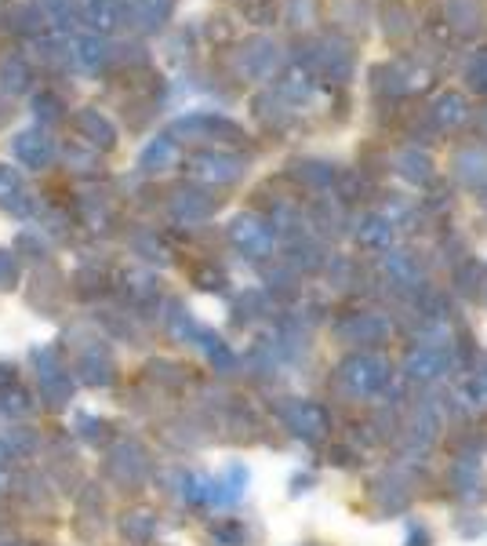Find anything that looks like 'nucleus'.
<instances>
[{
    "label": "nucleus",
    "mask_w": 487,
    "mask_h": 546,
    "mask_svg": "<svg viewBox=\"0 0 487 546\" xmlns=\"http://www.w3.org/2000/svg\"><path fill=\"white\" fill-rule=\"evenodd\" d=\"M338 379L346 383V390H353V394H360V397H368V394H378V390L389 383V364L382 361V357H375V354H353V357L342 361Z\"/></svg>",
    "instance_id": "1"
},
{
    "label": "nucleus",
    "mask_w": 487,
    "mask_h": 546,
    "mask_svg": "<svg viewBox=\"0 0 487 546\" xmlns=\"http://www.w3.org/2000/svg\"><path fill=\"white\" fill-rule=\"evenodd\" d=\"M73 132H77V139L84 142V146H91V150H113V146H117V128H113V121L99 106H80V110L73 113Z\"/></svg>",
    "instance_id": "2"
},
{
    "label": "nucleus",
    "mask_w": 487,
    "mask_h": 546,
    "mask_svg": "<svg viewBox=\"0 0 487 546\" xmlns=\"http://www.w3.org/2000/svg\"><path fill=\"white\" fill-rule=\"evenodd\" d=\"M175 135H186V139H215V142H237L240 128L226 117H215V113H189L182 121H175Z\"/></svg>",
    "instance_id": "3"
},
{
    "label": "nucleus",
    "mask_w": 487,
    "mask_h": 546,
    "mask_svg": "<svg viewBox=\"0 0 487 546\" xmlns=\"http://www.w3.org/2000/svg\"><path fill=\"white\" fill-rule=\"evenodd\" d=\"M77 19L88 26V33L106 37V33H117L128 22V11H124V0H80Z\"/></svg>",
    "instance_id": "4"
},
{
    "label": "nucleus",
    "mask_w": 487,
    "mask_h": 546,
    "mask_svg": "<svg viewBox=\"0 0 487 546\" xmlns=\"http://www.w3.org/2000/svg\"><path fill=\"white\" fill-rule=\"evenodd\" d=\"M284 419H288L291 430L299 437H306V441H320V437H328L331 430L328 408L317 405V401H291V405L284 408Z\"/></svg>",
    "instance_id": "5"
},
{
    "label": "nucleus",
    "mask_w": 487,
    "mask_h": 546,
    "mask_svg": "<svg viewBox=\"0 0 487 546\" xmlns=\"http://www.w3.org/2000/svg\"><path fill=\"white\" fill-rule=\"evenodd\" d=\"M11 150H15V161L40 172V168H48L55 161V139H51L44 128H22L11 142Z\"/></svg>",
    "instance_id": "6"
},
{
    "label": "nucleus",
    "mask_w": 487,
    "mask_h": 546,
    "mask_svg": "<svg viewBox=\"0 0 487 546\" xmlns=\"http://www.w3.org/2000/svg\"><path fill=\"white\" fill-rule=\"evenodd\" d=\"M277 62H280L277 44L266 41V37H255V41H248L244 48H240L237 70L244 73V77H251V81H266L269 73L277 70Z\"/></svg>",
    "instance_id": "7"
},
{
    "label": "nucleus",
    "mask_w": 487,
    "mask_h": 546,
    "mask_svg": "<svg viewBox=\"0 0 487 546\" xmlns=\"http://www.w3.org/2000/svg\"><path fill=\"white\" fill-rule=\"evenodd\" d=\"M110 51L113 48L106 44V37H99V33H80V37H73L70 62L80 73L95 77V73H102L110 66Z\"/></svg>",
    "instance_id": "8"
},
{
    "label": "nucleus",
    "mask_w": 487,
    "mask_h": 546,
    "mask_svg": "<svg viewBox=\"0 0 487 546\" xmlns=\"http://www.w3.org/2000/svg\"><path fill=\"white\" fill-rule=\"evenodd\" d=\"M229 237L244 255H269V248H273V230L255 215H237L229 223Z\"/></svg>",
    "instance_id": "9"
},
{
    "label": "nucleus",
    "mask_w": 487,
    "mask_h": 546,
    "mask_svg": "<svg viewBox=\"0 0 487 546\" xmlns=\"http://www.w3.org/2000/svg\"><path fill=\"white\" fill-rule=\"evenodd\" d=\"M335 335L342 343L368 346V343H382V339H386L389 324H386V317H378V314H349L346 321L335 324Z\"/></svg>",
    "instance_id": "10"
},
{
    "label": "nucleus",
    "mask_w": 487,
    "mask_h": 546,
    "mask_svg": "<svg viewBox=\"0 0 487 546\" xmlns=\"http://www.w3.org/2000/svg\"><path fill=\"white\" fill-rule=\"evenodd\" d=\"M193 175L204 182H215V186H226V182H237L244 175V161L229 157V153H197L193 157Z\"/></svg>",
    "instance_id": "11"
},
{
    "label": "nucleus",
    "mask_w": 487,
    "mask_h": 546,
    "mask_svg": "<svg viewBox=\"0 0 487 546\" xmlns=\"http://www.w3.org/2000/svg\"><path fill=\"white\" fill-rule=\"evenodd\" d=\"M171 8H175V0H128L124 4L128 22L142 33H157L171 19Z\"/></svg>",
    "instance_id": "12"
},
{
    "label": "nucleus",
    "mask_w": 487,
    "mask_h": 546,
    "mask_svg": "<svg viewBox=\"0 0 487 546\" xmlns=\"http://www.w3.org/2000/svg\"><path fill=\"white\" fill-rule=\"evenodd\" d=\"M448 485L458 499H480L484 492V477H480V463L473 455H458L455 463L448 466Z\"/></svg>",
    "instance_id": "13"
},
{
    "label": "nucleus",
    "mask_w": 487,
    "mask_h": 546,
    "mask_svg": "<svg viewBox=\"0 0 487 546\" xmlns=\"http://www.w3.org/2000/svg\"><path fill=\"white\" fill-rule=\"evenodd\" d=\"M70 48L73 41L66 37V30H44L30 41V55L48 66H70Z\"/></svg>",
    "instance_id": "14"
},
{
    "label": "nucleus",
    "mask_w": 487,
    "mask_h": 546,
    "mask_svg": "<svg viewBox=\"0 0 487 546\" xmlns=\"http://www.w3.org/2000/svg\"><path fill=\"white\" fill-rule=\"evenodd\" d=\"M448 368V350L444 346H415L408 354V361H404V372L411 375V379H437L440 372Z\"/></svg>",
    "instance_id": "15"
},
{
    "label": "nucleus",
    "mask_w": 487,
    "mask_h": 546,
    "mask_svg": "<svg viewBox=\"0 0 487 546\" xmlns=\"http://www.w3.org/2000/svg\"><path fill=\"white\" fill-rule=\"evenodd\" d=\"M175 161H179V146H175L171 135H157V139L146 142L139 153L142 172H164V168H175Z\"/></svg>",
    "instance_id": "16"
},
{
    "label": "nucleus",
    "mask_w": 487,
    "mask_h": 546,
    "mask_svg": "<svg viewBox=\"0 0 487 546\" xmlns=\"http://www.w3.org/2000/svg\"><path fill=\"white\" fill-rule=\"evenodd\" d=\"M33 84V66L26 55H8L0 59V88L8 95H26Z\"/></svg>",
    "instance_id": "17"
},
{
    "label": "nucleus",
    "mask_w": 487,
    "mask_h": 546,
    "mask_svg": "<svg viewBox=\"0 0 487 546\" xmlns=\"http://www.w3.org/2000/svg\"><path fill=\"white\" fill-rule=\"evenodd\" d=\"M0 204L15 215H26L33 212L30 197H26V186H22V175L8 164H0Z\"/></svg>",
    "instance_id": "18"
},
{
    "label": "nucleus",
    "mask_w": 487,
    "mask_h": 546,
    "mask_svg": "<svg viewBox=\"0 0 487 546\" xmlns=\"http://www.w3.org/2000/svg\"><path fill=\"white\" fill-rule=\"evenodd\" d=\"M455 172L466 186H487V150H466L455 157Z\"/></svg>",
    "instance_id": "19"
},
{
    "label": "nucleus",
    "mask_w": 487,
    "mask_h": 546,
    "mask_svg": "<svg viewBox=\"0 0 487 546\" xmlns=\"http://www.w3.org/2000/svg\"><path fill=\"white\" fill-rule=\"evenodd\" d=\"M33 8L40 11V19L48 22L51 30H66L77 19V0H33Z\"/></svg>",
    "instance_id": "20"
},
{
    "label": "nucleus",
    "mask_w": 487,
    "mask_h": 546,
    "mask_svg": "<svg viewBox=\"0 0 487 546\" xmlns=\"http://www.w3.org/2000/svg\"><path fill=\"white\" fill-rule=\"evenodd\" d=\"M8 30L33 41L37 33H44V19H40V11L33 8V4H19V8L8 11Z\"/></svg>",
    "instance_id": "21"
},
{
    "label": "nucleus",
    "mask_w": 487,
    "mask_h": 546,
    "mask_svg": "<svg viewBox=\"0 0 487 546\" xmlns=\"http://www.w3.org/2000/svg\"><path fill=\"white\" fill-rule=\"evenodd\" d=\"M371 496L378 499V506H386V510H404L408 499H411V492L400 485L397 477H382V481L371 485Z\"/></svg>",
    "instance_id": "22"
},
{
    "label": "nucleus",
    "mask_w": 487,
    "mask_h": 546,
    "mask_svg": "<svg viewBox=\"0 0 487 546\" xmlns=\"http://www.w3.org/2000/svg\"><path fill=\"white\" fill-rule=\"evenodd\" d=\"M171 208H175V215H179V219H186V223H197V219H204V215L211 212V201L204 197V193H179Z\"/></svg>",
    "instance_id": "23"
},
{
    "label": "nucleus",
    "mask_w": 487,
    "mask_h": 546,
    "mask_svg": "<svg viewBox=\"0 0 487 546\" xmlns=\"http://www.w3.org/2000/svg\"><path fill=\"white\" fill-rule=\"evenodd\" d=\"M448 19L458 30H477L480 26V4L477 0H448Z\"/></svg>",
    "instance_id": "24"
},
{
    "label": "nucleus",
    "mask_w": 487,
    "mask_h": 546,
    "mask_svg": "<svg viewBox=\"0 0 487 546\" xmlns=\"http://www.w3.org/2000/svg\"><path fill=\"white\" fill-rule=\"evenodd\" d=\"M397 164H400V175H408L411 182H426L429 172H433V161H429L426 153H415V150L400 153Z\"/></svg>",
    "instance_id": "25"
},
{
    "label": "nucleus",
    "mask_w": 487,
    "mask_h": 546,
    "mask_svg": "<svg viewBox=\"0 0 487 546\" xmlns=\"http://www.w3.org/2000/svg\"><path fill=\"white\" fill-rule=\"evenodd\" d=\"M30 106H33V113H37L40 124L62 121V99L55 95V91H37Z\"/></svg>",
    "instance_id": "26"
},
{
    "label": "nucleus",
    "mask_w": 487,
    "mask_h": 546,
    "mask_svg": "<svg viewBox=\"0 0 487 546\" xmlns=\"http://www.w3.org/2000/svg\"><path fill=\"white\" fill-rule=\"evenodd\" d=\"M437 117L444 124L466 121V106H462V99H458V95H444V99L437 102Z\"/></svg>",
    "instance_id": "27"
},
{
    "label": "nucleus",
    "mask_w": 487,
    "mask_h": 546,
    "mask_svg": "<svg viewBox=\"0 0 487 546\" xmlns=\"http://www.w3.org/2000/svg\"><path fill=\"white\" fill-rule=\"evenodd\" d=\"M389 237H393V230H389L386 223H378V219H371V223L360 230V241H364V244H378V248H382V244H389Z\"/></svg>",
    "instance_id": "28"
},
{
    "label": "nucleus",
    "mask_w": 487,
    "mask_h": 546,
    "mask_svg": "<svg viewBox=\"0 0 487 546\" xmlns=\"http://www.w3.org/2000/svg\"><path fill=\"white\" fill-rule=\"evenodd\" d=\"M124 532H131V539H150L153 532L150 514H131V521H124Z\"/></svg>",
    "instance_id": "29"
},
{
    "label": "nucleus",
    "mask_w": 487,
    "mask_h": 546,
    "mask_svg": "<svg viewBox=\"0 0 487 546\" xmlns=\"http://www.w3.org/2000/svg\"><path fill=\"white\" fill-rule=\"evenodd\" d=\"M473 394L487 397V357H480V364H477V375H473Z\"/></svg>",
    "instance_id": "30"
},
{
    "label": "nucleus",
    "mask_w": 487,
    "mask_h": 546,
    "mask_svg": "<svg viewBox=\"0 0 487 546\" xmlns=\"http://www.w3.org/2000/svg\"><path fill=\"white\" fill-rule=\"evenodd\" d=\"M473 77H480V81H473L480 91H487V59L484 62H477V70H473Z\"/></svg>",
    "instance_id": "31"
}]
</instances>
